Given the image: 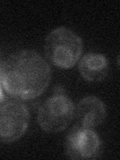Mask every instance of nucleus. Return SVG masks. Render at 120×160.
Segmentation results:
<instances>
[{"instance_id": "nucleus-1", "label": "nucleus", "mask_w": 120, "mask_h": 160, "mask_svg": "<svg viewBox=\"0 0 120 160\" xmlns=\"http://www.w3.org/2000/svg\"><path fill=\"white\" fill-rule=\"evenodd\" d=\"M0 79L3 88L12 97L28 100L46 90L51 79V69L36 51L21 50L3 62Z\"/></svg>"}, {"instance_id": "nucleus-2", "label": "nucleus", "mask_w": 120, "mask_h": 160, "mask_svg": "<svg viewBox=\"0 0 120 160\" xmlns=\"http://www.w3.org/2000/svg\"><path fill=\"white\" fill-rule=\"evenodd\" d=\"M82 47V39L66 27L52 30L44 44L46 57L60 68L73 67L81 56Z\"/></svg>"}, {"instance_id": "nucleus-3", "label": "nucleus", "mask_w": 120, "mask_h": 160, "mask_svg": "<svg viewBox=\"0 0 120 160\" xmlns=\"http://www.w3.org/2000/svg\"><path fill=\"white\" fill-rule=\"evenodd\" d=\"M75 114L73 102L64 94L53 95L45 100L38 111V124L44 131L60 132L67 128Z\"/></svg>"}, {"instance_id": "nucleus-4", "label": "nucleus", "mask_w": 120, "mask_h": 160, "mask_svg": "<svg viewBox=\"0 0 120 160\" xmlns=\"http://www.w3.org/2000/svg\"><path fill=\"white\" fill-rule=\"evenodd\" d=\"M29 111L24 104L10 101L0 107V142L11 143L26 132Z\"/></svg>"}, {"instance_id": "nucleus-5", "label": "nucleus", "mask_w": 120, "mask_h": 160, "mask_svg": "<svg viewBox=\"0 0 120 160\" xmlns=\"http://www.w3.org/2000/svg\"><path fill=\"white\" fill-rule=\"evenodd\" d=\"M66 154L71 159H93L101 153L102 144L92 128L75 126L69 132L65 143Z\"/></svg>"}, {"instance_id": "nucleus-6", "label": "nucleus", "mask_w": 120, "mask_h": 160, "mask_svg": "<svg viewBox=\"0 0 120 160\" xmlns=\"http://www.w3.org/2000/svg\"><path fill=\"white\" fill-rule=\"evenodd\" d=\"M74 117L77 125L85 128H94L101 124L106 117V107L99 98L87 96L75 107Z\"/></svg>"}, {"instance_id": "nucleus-7", "label": "nucleus", "mask_w": 120, "mask_h": 160, "mask_svg": "<svg viewBox=\"0 0 120 160\" xmlns=\"http://www.w3.org/2000/svg\"><path fill=\"white\" fill-rule=\"evenodd\" d=\"M82 77L90 82L101 81L107 76L109 64L103 54L89 53L84 55L79 64Z\"/></svg>"}, {"instance_id": "nucleus-8", "label": "nucleus", "mask_w": 120, "mask_h": 160, "mask_svg": "<svg viewBox=\"0 0 120 160\" xmlns=\"http://www.w3.org/2000/svg\"><path fill=\"white\" fill-rule=\"evenodd\" d=\"M3 101V92H2V89L0 87V102Z\"/></svg>"}]
</instances>
